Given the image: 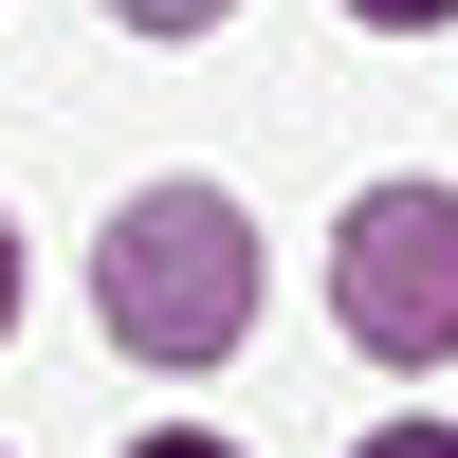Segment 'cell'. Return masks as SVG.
Wrapping results in <instances>:
<instances>
[{
  "label": "cell",
  "mask_w": 458,
  "mask_h": 458,
  "mask_svg": "<svg viewBox=\"0 0 458 458\" xmlns=\"http://www.w3.org/2000/svg\"><path fill=\"white\" fill-rule=\"evenodd\" d=\"M92 293H110V330H129L147 367H220L257 330V220L220 202V183H147V202L110 220Z\"/></svg>",
  "instance_id": "6da1fadb"
},
{
  "label": "cell",
  "mask_w": 458,
  "mask_h": 458,
  "mask_svg": "<svg viewBox=\"0 0 458 458\" xmlns=\"http://www.w3.org/2000/svg\"><path fill=\"white\" fill-rule=\"evenodd\" d=\"M330 312H349L386 367L458 349V183H367L349 239H330Z\"/></svg>",
  "instance_id": "7a4b0ae2"
},
{
  "label": "cell",
  "mask_w": 458,
  "mask_h": 458,
  "mask_svg": "<svg viewBox=\"0 0 458 458\" xmlns=\"http://www.w3.org/2000/svg\"><path fill=\"white\" fill-rule=\"evenodd\" d=\"M110 19H129V37H202L220 0H110Z\"/></svg>",
  "instance_id": "3957f363"
},
{
  "label": "cell",
  "mask_w": 458,
  "mask_h": 458,
  "mask_svg": "<svg viewBox=\"0 0 458 458\" xmlns=\"http://www.w3.org/2000/svg\"><path fill=\"white\" fill-rule=\"evenodd\" d=\"M367 458H458V422H386V440H367Z\"/></svg>",
  "instance_id": "277c9868"
},
{
  "label": "cell",
  "mask_w": 458,
  "mask_h": 458,
  "mask_svg": "<svg viewBox=\"0 0 458 458\" xmlns=\"http://www.w3.org/2000/svg\"><path fill=\"white\" fill-rule=\"evenodd\" d=\"M349 19H458V0H349Z\"/></svg>",
  "instance_id": "5b68a950"
},
{
  "label": "cell",
  "mask_w": 458,
  "mask_h": 458,
  "mask_svg": "<svg viewBox=\"0 0 458 458\" xmlns=\"http://www.w3.org/2000/svg\"><path fill=\"white\" fill-rule=\"evenodd\" d=\"M0 330H19V239H0Z\"/></svg>",
  "instance_id": "8992f818"
},
{
  "label": "cell",
  "mask_w": 458,
  "mask_h": 458,
  "mask_svg": "<svg viewBox=\"0 0 458 458\" xmlns=\"http://www.w3.org/2000/svg\"><path fill=\"white\" fill-rule=\"evenodd\" d=\"M147 458H220V440H147Z\"/></svg>",
  "instance_id": "52a82bcc"
}]
</instances>
